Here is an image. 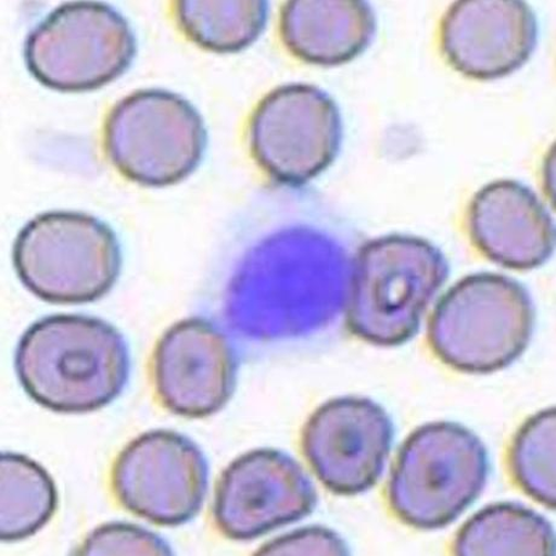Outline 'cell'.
<instances>
[{"mask_svg":"<svg viewBox=\"0 0 556 556\" xmlns=\"http://www.w3.org/2000/svg\"><path fill=\"white\" fill-rule=\"evenodd\" d=\"M13 263L20 281L41 301L78 305L113 290L123 255L109 224L88 213L53 211L21 229Z\"/></svg>","mask_w":556,"mask_h":556,"instance_id":"cell-4","label":"cell"},{"mask_svg":"<svg viewBox=\"0 0 556 556\" xmlns=\"http://www.w3.org/2000/svg\"><path fill=\"white\" fill-rule=\"evenodd\" d=\"M77 555H173L170 545L159 534L136 523L112 521L92 530Z\"/></svg>","mask_w":556,"mask_h":556,"instance_id":"cell-20","label":"cell"},{"mask_svg":"<svg viewBox=\"0 0 556 556\" xmlns=\"http://www.w3.org/2000/svg\"><path fill=\"white\" fill-rule=\"evenodd\" d=\"M453 549L463 556H554L555 533L539 513L502 502L476 513L458 531Z\"/></svg>","mask_w":556,"mask_h":556,"instance_id":"cell-16","label":"cell"},{"mask_svg":"<svg viewBox=\"0 0 556 556\" xmlns=\"http://www.w3.org/2000/svg\"><path fill=\"white\" fill-rule=\"evenodd\" d=\"M260 555H349L348 544L337 532L323 527L293 531L263 545Z\"/></svg>","mask_w":556,"mask_h":556,"instance_id":"cell-21","label":"cell"},{"mask_svg":"<svg viewBox=\"0 0 556 556\" xmlns=\"http://www.w3.org/2000/svg\"><path fill=\"white\" fill-rule=\"evenodd\" d=\"M534 319L526 287L505 275L480 273L465 277L445 293L427 336L446 366L490 374L507 368L523 354Z\"/></svg>","mask_w":556,"mask_h":556,"instance_id":"cell-3","label":"cell"},{"mask_svg":"<svg viewBox=\"0 0 556 556\" xmlns=\"http://www.w3.org/2000/svg\"><path fill=\"white\" fill-rule=\"evenodd\" d=\"M393 438V422L381 405L348 395L309 416L302 445L320 483L334 494L352 496L377 485Z\"/></svg>","mask_w":556,"mask_h":556,"instance_id":"cell-11","label":"cell"},{"mask_svg":"<svg viewBox=\"0 0 556 556\" xmlns=\"http://www.w3.org/2000/svg\"><path fill=\"white\" fill-rule=\"evenodd\" d=\"M208 481L210 466L200 446L170 430L138 435L117 455L112 470V489L121 506L159 527H180L195 519Z\"/></svg>","mask_w":556,"mask_h":556,"instance_id":"cell-9","label":"cell"},{"mask_svg":"<svg viewBox=\"0 0 556 556\" xmlns=\"http://www.w3.org/2000/svg\"><path fill=\"white\" fill-rule=\"evenodd\" d=\"M0 540L3 542L35 536L56 515L55 480L26 455H0Z\"/></svg>","mask_w":556,"mask_h":556,"instance_id":"cell-17","label":"cell"},{"mask_svg":"<svg viewBox=\"0 0 556 556\" xmlns=\"http://www.w3.org/2000/svg\"><path fill=\"white\" fill-rule=\"evenodd\" d=\"M317 493L305 469L277 448L245 453L224 469L213 517L223 534L252 541L312 515Z\"/></svg>","mask_w":556,"mask_h":556,"instance_id":"cell-10","label":"cell"},{"mask_svg":"<svg viewBox=\"0 0 556 556\" xmlns=\"http://www.w3.org/2000/svg\"><path fill=\"white\" fill-rule=\"evenodd\" d=\"M137 49L132 27L117 10L101 2H71L29 31L24 58L30 76L46 88L85 92L121 78Z\"/></svg>","mask_w":556,"mask_h":556,"instance_id":"cell-7","label":"cell"},{"mask_svg":"<svg viewBox=\"0 0 556 556\" xmlns=\"http://www.w3.org/2000/svg\"><path fill=\"white\" fill-rule=\"evenodd\" d=\"M15 368L21 387L42 408L85 414L119 397L130 379L131 356L124 336L104 319L62 314L25 331Z\"/></svg>","mask_w":556,"mask_h":556,"instance_id":"cell-1","label":"cell"},{"mask_svg":"<svg viewBox=\"0 0 556 556\" xmlns=\"http://www.w3.org/2000/svg\"><path fill=\"white\" fill-rule=\"evenodd\" d=\"M112 165L139 186L165 188L195 173L208 134L200 112L180 94L138 90L117 102L104 124Z\"/></svg>","mask_w":556,"mask_h":556,"instance_id":"cell-6","label":"cell"},{"mask_svg":"<svg viewBox=\"0 0 556 556\" xmlns=\"http://www.w3.org/2000/svg\"><path fill=\"white\" fill-rule=\"evenodd\" d=\"M175 16L180 30L198 47L217 53H235L250 48L263 35L269 20V4L263 0H185L175 3Z\"/></svg>","mask_w":556,"mask_h":556,"instance_id":"cell-18","label":"cell"},{"mask_svg":"<svg viewBox=\"0 0 556 556\" xmlns=\"http://www.w3.org/2000/svg\"><path fill=\"white\" fill-rule=\"evenodd\" d=\"M442 251L412 235H387L363 244L352 266L346 325L371 345L400 346L416 336L447 280Z\"/></svg>","mask_w":556,"mask_h":556,"instance_id":"cell-2","label":"cell"},{"mask_svg":"<svg viewBox=\"0 0 556 556\" xmlns=\"http://www.w3.org/2000/svg\"><path fill=\"white\" fill-rule=\"evenodd\" d=\"M556 412L538 413L513 438L509 469L513 480L544 507L556 508Z\"/></svg>","mask_w":556,"mask_h":556,"instance_id":"cell-19","label":"cell"},{"mask_svg":"<svg viewBox=\"0 0 556 556\" xmlns=\"http://www.w3.org/2000/svg\"><path fill=\"white\" fill-rule=\"evenodd\" d=\"M470 240L486 258L511 270H531L555 249V226L534 192L516 180L481 188L467 213Z\"/></svg>","mask_w":556,"mask_h":556,"instance_id":"cell-14","label":"cell"},{"mask_svg":"<svg viewBox=\"0 0 556 556\" xmlns=\"http://www.w3.org/2000/svg\"><path fill=\"white\" fill-rule=\"evenodd\" d=\"M342 136L338 104L308 84H288L267 93L250 123L254 162L287 187H301L323 175L334 163Z\"/></svg>","mask_w":556,"mask_h":556,"instance_id":"cell-8","label":"cell"},{"mask_svg":"<svg viewBox=\"0 0 556 556\" xmlns=\"http://www.w3.org/2000/svg\"><path fill=\"white\" fill-rule=\"evenodd\" d=\"M486 447L455 422L427 424L401 446L389 481L394 515L420 530L451 526L483 493Z\"/></svg>","mask_w":556,"mask_h":556,"instance_id":"cell-5","label":"cell"},{"mask_svg":"<svg viewBox=\"0 0 556 556\" xmlns=\"http://www.w3.org/2000/svg\"><path fill=\"white\" fill-rule=\"evenodd\" d=\"M239 357L226 331L207 318L179 320L157 341L153 382L168 412L202 419L219 413L237 390Z\"/></svg>","mask_w":556,"mask_h":556,"instance_id":"cell-12","label":"cell"},{"mask_svg":"<svg viewBox=\"0 0 556 556\" xmlns=\"http://www.w3.org/2000/svg\"><path fill=\"white\" fill-rule=\"evenodd\" d=\"M539 40L531 7L519 0H463L443 17L441 46L448 63L464 76L494 80L526 64Z\"/></svg>","mask_w":556,"mask_h":556,"instance_id":"cell-13","label":"cell"},{"mask_svg":"<svg viewBox=\"0 0 556 556\" xmlns=\"http://www.w3.org/2000/svg\"><path fill=\"white\" fill-rule=\"evenodd\" d=\"M281 37L295 58L316 66H340L371 45L372 8L362 0H293L281 12Z\"/></svg>","mask_w":556,"mask_h":556,"instance_id":"cell-15","label":"cell"}]
</instances>
